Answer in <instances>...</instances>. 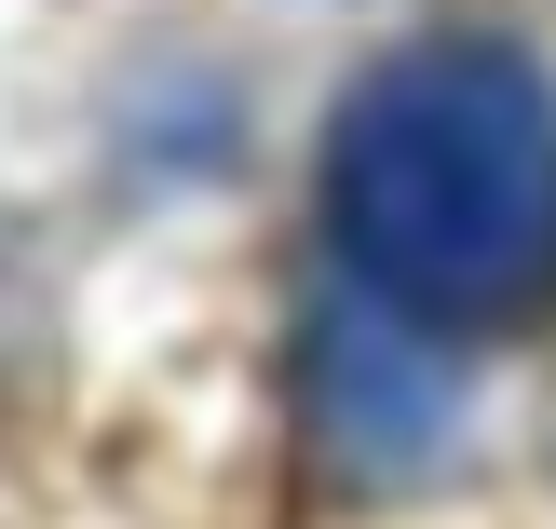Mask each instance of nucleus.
<instances>
[{"label":"nucleus","instance_id":"1","mask_svg":"<svg viewBox=\"0 0 556 529\" xmlns=\"http://www.w3.org/2000/svg\"><path fill=\"white\" fill-rule=\"evenodd\" d=\"M326 244L421 340L556 313V81L516 41H407L340 96Z\"/></svg>","mask_w":556,"mask_h":529},{"label":"nucleus","instance_id":"2","mask_svg":"<svg viewBox=\"0 0 556 529\" xmlns=\"http://www.w3.org/2000/svg\"><path fill=\"white\" fill-rule=\"evenodd\" d=\"M313 421H326V449L367 462V476L421 462L434 434H448V367H434V340L394 326L380 299H340V313L313 326Z\"/></svg>","mask_w":556,"mask_h":529}]
</instances>
